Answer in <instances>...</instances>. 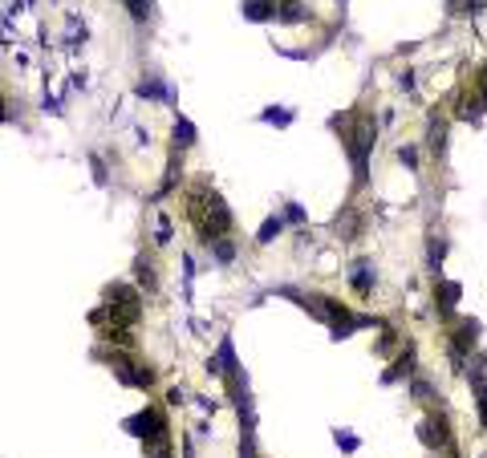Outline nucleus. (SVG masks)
Returning a JSON list of instances; mask_svg holds the SVG:
<instances>
[{
	"mask_svg": "<svg viewBox=\"0 0 487 458\" xmlns=\"http://www.w3.org/2000/svg\"><path fill=\"white\" fill-rule=\"evenodd\" d=\"M187 215H191L195 235H199L203 247L212 244V240H219V235H228V231H231L228 203H224V195H219L215 186H207V179H199V183L191 186V195H187Z\"/></svg>",
	"mask_w": 487,
	"mask_h": 458,
	"instance_id": "nucleus-1",
	"label": "nucleus"
},
{
	"mask_svg": "<svg viewBox=\"0 0 487 458\" xmlns=\"http://www.w3.org/2000/svg\"><path fill=\"white\" fill-rule=\"evenodd\" d=\"M329 126L341 134L345 150H349V162H354V183L366 186V183H370V150H373V138H378V122H373L370 114L349 110V114H337Z\"/></svg>",
	"mask_w": 487,
	"mask_h": 458,
	"instance_id": "nucleus-2",
	"label": "nucleus"
},
{
	"mask_svg": "<svg viewBox=\"0 0 487 458\" xmlns=\"http://www.w3.org/2000/svg\"><path fill=\"white\" fill-rule=\"evenodd\" d=\"M143 313V292L134 284H110L106 288V316L114 329H134Z\"/></svg>",
	"mask_w": 487,
	"mask_h": 458,
	"instance_id": "nucleus-3",
	"label": "nucleus"
},
{
	"mask_svg": "<svg viewBox=\"0 0 487 458\" xmlns=\"http://www.w3.org/2000/svg\"><path fill=\"white\" fill-rule=\"evenodd\" d=\"M126 434L146 438V446H158V442H167V418H163V410L146 406V410H138L134 418H126Z\"/></svg>",
	"mask_w": 487,
	"mask_h": 458,
	"instance_id": "nucleus-4",
	"label": "nucleus"
},
{
	"mask_svg": "<svg viewBox=\"0 0 487 458\" xmlns=\"http://www.w3.org/2000/svg\"><path fill=\"white\" fill-rule=\"evenodd\" d=\"M106 361H110V369H114V377L122 381V386H130V389H151L155 386V373L146 369V365H138L134 357H126V353H106Z\"/></svg>",
	"mask_w": 487,
	"mask_h": 458,
	"instance_id": "nucleus-5",
	"label": "nucleus"
},
{
	"mask_svg": "<svg viewBox=\"0 0 487 458\" xmlns=\"http://www.w3.org/2000/svg\"><path fill=\"white\" fill-rule=\"evenodd\" d=\"M418 438H422V446H430V450H439V446L451 442L447 422H443V418H434V414H427L422 422H418Z\"/></svg>",
	"mask_w": 487,
	"mask_h": 458,
	"instance_id": "nucleus-6",
	"label": "nucleus"
},
{
	"mask_svg": "<svg viewBox=\"0 0 487 458\" xmlns=\"http://www.w3.org/2000/svg\"><path fill=\"white\" fill-rule=\"evenodd\" d=\"M138 98L146 101H175V89L158 77V73H146L143 82H138Z\"/></svg>",
	"mask_w": 487,
	"mask_h": 458,
	"instance_id": "nucleus-7",
	"label": "nucleus"
},
{
	"mask_svg": "<svg viewBox=\"0 0 487 458\" xmlns=\"http://www.w3.org/2000/svg\"><path fill=\"white\" fill-rule=\"evenodd\" d=\"M276 9H280V0H244V4H240L244 21H256V25L276 21Z\"/></svg>",
	"mask_w": 487,
	"mask_h": 458,
	"instance_id": "nucleus-8",
	"label": "nucleus"
},
{
	"mask_svg": "<svg viewBox=\"0 0 487 458\" xmlns=\"http://www.w3.org/2000/svg\"><path fill=\"white\" fill-rule=\"evenodd\" d=\"M459 296H463V288H459L455 280H439V284H434V304H439V313H443V316L455 313Z\"/></svg>",
	"mask_w": 487,
	"mask_h": 458,
	"instance_id": "nucleus-9",
	"label": "nucleus"
},
{
	"mask_svg": "<svg viewBox=\"0 0 487 458\" xmlns=\"http://www.w3.org/2000/svg\"><path fill=\"white\" fill-rule=\"evenodd\" d=\"M410 369H415V345H406V349L398 353V361H394L386 373H382V386H394V381H398V377H406Z\"/></svg>",
	"mask_w": 487,
	"mask_h": 458,
	"instance_id": "nucleus-10",
	"label": "nucleus"
},
{
	"mask_svg": "<svg viewBox=\"0 0 487 458\" xmlns=\"http://www.w3.org/2000/svg\"><path fill=\"white\" fill-rule=\"evenodd\" d=\"M276 21H285V25H305V21H313V13H309V4H301V0H280Z\"/></svg>",
	"mask_w": 487,
	"mask_h": 458,
	"instance_id": "nucleus-11",
	"label": "nucleus"
},
{
	"mask_svg": "<svg viewBox=\"0 0 487 458\" xmlns=\"http://www.w3.org/2000/svg\"><path fill=\"white\" fill-rule=\"evenodd\" d=\"M134 276H138V288H143L146 296H155L158 292V272H155V264H151V256L134 259Z\"/></svg>",
	"mask_w": 487,
	"mask_h": 458,
	"instance_id": "nucleus-12",
	"label": "nucleus"
},
{
	"mask_svg": "<svg viewBox=\"0 0 487 458\" xmlns=\"http://www.w3.org/2000/svg\"><path fill=\"white\" fill-rule=\"evenodd\" d=\"M349 280H354V292H358V296H370L373 284H378V276H373L370 259H358V264H354V276H349Z\"/></svg>",
	"mask_w": 487,
	"mask_h": 458,
	"instance_id": "nucleus-13",
	"label": "nucleus"
},
{
	"mask_svg": "<svg viewBox=\"0 0 487 458\" xmlns=\"http://www.w3.org/2000/svg\"><path fill=\"white\" fill-rule=\"evenodd\" d=\"M171 138H175V146H179V150H187V146H195V138H199V134H195V122H191V118H183V114H175Z\"/></svg>",
	"mask_w": 487,
	"mask_h": 458,
	"instance_id": "nucleus-14",
	"label": "nucleus"
},
{
	"mask_svg": "<svg viewBox=\"0 0 487 458\" xmlns=\"http://www.w3.org/2000/svg\"><path fill=\"white\" fill-rule=\"evenodd\" d=\"M427 146L434 150V155H443L447 150V118H430V126H427Z\"/></svg>",
	"mask_w": 487,
	"mask_h": 458,
	"instance_id": "nucleus-15",
	"label": "nucleus"
},
{
	"mask_svg": "<svg viewBox=\"0 0 487 458\" xmlns=\"http://www.w3.org/2000/svg\"><path fill=\"white\" fill-rule=\"evenodd\" d=\"M207 252H212V256H215V264H224V268H228L231 259H236V244H231L228 235H219V240H212V244H207Z\"/></svg>",
	"mask_w": 487,
	"mask_h": 458,
	"instance_id": "nucleus-16",
	"label": "nucleus"
},
{
	"mask_svg": "<svg viewBox=\"0 0 487 458\" xmlns=\"http://www.w3.org/2000/svg\"><path fill=\"white\" fill-rule=\"evenodd\" d=\"M285 215H268V219H264V228L256 231V244H273L276 235H280V231H285Z\"/></svg>",
	"mask_w": 487,
	"mask_h": 458,
	"instance_id": "nucleus-17",
	"label": "nucleus"
},
{
	"mask_svg": "<svg viewBox=\"0 0 487 458\" xmlns=\"http://www.w3.org/2000/svg\"><path fill=\"white\" fill-rule=\"evenodd\" d=\"M260 122H273V126H292L297 122V114L292 110H285V106H268V110H260Z\"/></svg>",
	"mask_w": 487,
	"mask_h": 458,
	"instance_id": "nucleus-18",
	"label": "nucleus"
},
{
	"mask_svg": "<svg viewBox=\"0 0 487 458\" xmlns=\"http://www.w3.org/2000/svg\"><path fill=\"white\" fill-rule=\"evenodd\" d=\"M122 4H126V13H130V21H134V25H146V21H151V13H155V4H151V0H122Z\"/></svg>",
	"mask_w": 487,
	"mask_h": 458,
	"instance_id": "nucleus-19",
	"label": "nucleus"
},
{
	"mask_svg": "<svg viewBox=\"0 0 487 458\" xmlns=\"http://www.w3.org/2000/svg\"><path fill=\"white\" fill-rule=\"evenodd\" d=\"M443 259H447V244H443V240H430V247H427L430 272H439V268H443Z\"/></svg>",
	"mask_w": 487,
	"mask_h": 458,
	"instance_id": "nucleus-20",
	"label": "nucleus"
},
{
	"mask_svg": "<svg viewBox=\"0 0 487 458\" xmlns=\"http://www.w3.org/2000/svg\"><path fill=\"white\" fill-rule=\"evenodd\" d=\"M475 98H479V114H487V61L483 69L475 73Z\"/></svg>",
	"mask_w": 487,
	"mask_h": 458,
	"instance_id": "nucleus-21",
	"label": "nucleus"
},
{
	"mask_svg": "<svg viewBox=\"0 0 487 458\" xmlns=\"http://www.w3.org/2000/svg\"><path fill=\"white\" fill-rule=\"evenodd\" d=\"M333 438H337V446H341V450H349V454L361 446V438H358V434H349V430H333Z\"/></svg>",
	"mask_w": 487,
	"mask_h": 458,
	"instance_id": "nucleus-22",
	"label": "nucleus"
},
{
	"mask_svg": "<svg viewBox=\"0 0 487 458\" xmlns=\"http://www.w3.org/2000/svg\"><path fill=\"white\" fill-rule=\"evenodd\" d=\"M398 162L406 167V171H418V146H402V150H398Z\"/></svg>",
	"mask_w": 487,
	"mask_h": 458,
	"instance_id": "nucleus-23",
	"label": "nucleus"
},
{
	"mask_svg": "<svg viewBox=\"0 0 487 458\" xmlns=\"http://www.w3.org/2000/svg\"><path fill=\"white\" fill-rule=\"evenodd\" d=\"M475 406H479V418H483V426H487V381L475 386Z\"/></svg>",
	"mask_w": 487,
	"mask_h": 458,
	"instance_id": "nucleus-24",
	"label": "nucleus"
},
{
	"mask_svg": "<svg viewBox=\"0 0 487 458\" xmlns=\"http://www.w3.org/2000/svg\"><path fill=\"white\" fill-rule=\"evenodd\" d=\"M89 167H94V183L106 186V179H110V174H106V162H102L98 155H89Z\"/></svg>",
	"mask_w": 487,
	"mask_h": 458,
	"instance_id": "nucleus-25",
	"label": "nucleus"
},
{
	"mask_svg": "<svg viewBox=\"0 0 487 458\" xmlns=\"http://www.w3.org/2000/svg\"><path fill=\"white\" fill-rule=\"evenodd\" d=\"M288 219V223H305V207L301 203H285V211H280Z\"/></svg>",
	"mask_w": 487,
	"mask_h": 458,
	"instance_id": "nucleus-26",
	"label": "nucleus"
},
{
	"mask_svg": "<svg viewBox=\"0 0 487 458\" xmlns=\"http://www.w3.org/2000/svg\"><path fill=\"white\" fill-rule=\"evenodd\" d=\"M155 240H158V244H171V219H167V215L158 219V231H155Z\"/></svg>",
	"mask_w": 487,
	"mask_h": 458,
	"instance_id": "nucleus-27",
	"label": "nucleus"
},
{
	"mask_svg": "<svg viewBox=\"0 0 487 458\" xmlns=\"http://www.w3.org/2000/svg\"><path fill=\"white\" fill-rule=\"evenodd\" d=\"M410 393L427 401V398H430V386H427V381H410Z\"/></svg>",
	"mask_w": 487,
	"mask_h": 458,
	"instance_id": "nucleus-28",
	"label": "nucleus"
},
{
	"mask_svg": "<svg viewBox=\"0 0 487 458\" xmlns=\"http://www.w3.org/2000/svg\"><path fill=\"white\" fill-rule=\"evenodd\" d=\"M487 9V0H467V16H479Z\"/></svg>",
	"mask_w": 487,
	"mask_h": 458,
	"instance_id": "nucleus-29",
	"label": "nucleus"
},
{
	"mask_svg": "<svg viewBox=\"0 0 487 458\" xmlns=\"http://www.w3.org/2000/svg\"><path fill=\"white\" fill-rule=\"evenodd\" d=\"M151 458H171V450H167V442H158V446H151Z\"/></svg>",
	"mask_w": 487,
	"mask_h": 458,
	"instance_id": "nucleus-30",
	"label": "nucleus"
},
{
	"mask_svg": "<svg viewBox=\"0 0 487 458\" xmlns=\"http://www.w3.org/2000/svg\"><path fill=\"white\" fill-rule=\"evenodd\" d=\"M41 106H45V110H49V114H61V101H58V98H45Z\"/></svg>",
	"mask_w": 487,
	"mask_h": 458,
	"instance_id": "nucleus-31",
	"label": "nucleus"
},
{
	"mask_svg": "<svg viewBox=\"0 0 487 458\" xmlns=\"http://www.w3.org/2000/svg\"><path fill=\"white\" fill-rule=\"evenodd\" d=\"M337 4H341V9H345V4H349V0H337Z\"/></svg>",
	"mask_w": 487,
	"mask_h": 458,
	"instance_id": "nucleus-32",
	"label": "nucleus"
}]
</instances>
